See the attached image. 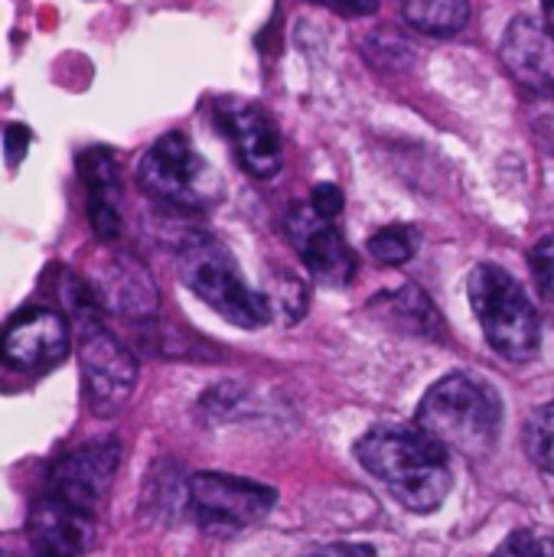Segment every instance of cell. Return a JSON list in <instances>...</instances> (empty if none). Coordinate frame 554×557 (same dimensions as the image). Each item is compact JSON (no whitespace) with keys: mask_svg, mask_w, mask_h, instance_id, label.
Here are the masks:
<instances>
[{"mask_svg":"<svg viewBox=\"0 0 554 557\" xmlns=\"http://www.w3.org/2000/svg\"><path fill=\"white\" fill-rule=\"evenodd\" d=\"M402 16L424 36H457L470 23V0H402Z\"/></svg>","mask_w":554,"mask_h":557,"instance_id":"cell-14","label":"cell"},{"mask_svg":"<svg viewBox=\"0 0 554 557\" xmlns=\"http://www.w3.org/2000/svg\"><path fill=\"white\" fill-rule=\"evenodd\" d=\"M69 356V323L52 307H29L7 323L3 359L20 372H42Z\"/></svg>","mask_w":554,"mask_h":557,"instance_id":"cell-11","label":"cell"},{"mask_svg":"<svg viewBox=\"0 0 554 557\" xmlns=\"http://www.w3.org/2000/svg\"><path fill=\"white\" fill-rule=\"evenodd\" d=\"M320 3H327L330 10L346 13V16H366V13L379 10V0H320Z\"/></svg>","mask_w":554,"mask_h":557,"instance_id":"cell-23","label":"cell"},{"mask_svg":"<svg viewBox=\"0 0 554 557\" xmlns=\"http://www.w3.org/2000/svg\"><path fill=\"white\" fill-rule=\"evenodd\" d=\"M392 297V307L398 313L402 323H411L415 333H424V336H441V317L434 310V304L424 297V290L418 287H402L398 294H389Z\"/></svg>","mask_w":554,"mask_h":557,"instance_id":"cell-17","label":"cell"},{"mask_svg":"<svg viewBox=\"0 0 554 557\" xmlns=\"http://www.w3.org/2000/svg\"><path fill=\"white\" fill-rule=\"evenodd\" d=\"M529 264H532V277L539 284V290L554 300V232L542 235L532 251H529Z\"/></svg>","mask_w":554,"mask_h":557,"instance_id":"cell-18","label":"cell"},{"mask_svg":"<svg viewBox=\"0 0 554 557\" xmlns=\"http://www.w3.org/2000/svg\"><path fill=\"white\" fill-rule=\"evenodd\" d=\"M216 124L238 153V163L255 180H274L284 166V144L274 117L248 98L216 101Z\"/></svg>","mask_w":554,"mask_h":557,"instance_id":"cell-9","label":"cell"},{"mask_svg":"<svg viewBox=\"0 0 554 557\" xmlns=\"http://www.w3.org/2000/svg\"><path fill=\"white\" fill-rule=\"evenodd\" d=\"M310 206H313V212H320L323 219L336 222L340 212H343V189L333 186V183H320V186H313Z\"/></svg>","mask_w":554,"mask_h":557,"instance_id":"cell-20","label":"cell"},{"mask_svg":"<svg viewBox=\"0 0 554 557\" xmlns=\"http://www.w3.org/2000/svg\"><path fill=\"white\" fill-rule=\"evenodd\" d=\"M118 441H91L56 460L29 512L33 557H82L118 470Z\"/></svg>","mask_w":554,"mask_h":557,"instance_id":"cell-1","label":"cell"},{"mask_svg":"<svg viewBox=\"0 0 554 557\" xmlns=\"http://www.w3.org/2000/svg\"><path fill=\"white\" fill-rule=\"evenodd\" d=\"M522 444H526L529 460H532L542 473L554 476V401L552 405H542V408L529 418V424H526V431H522Z\"/></svg>","mask_w":554,"mask_h":557,"instance_id":"cell-15","label":"cell"},{"mask_svg":"<svg viewBox=\"0 0 554 557\" xmlns=\"http://www.w3.org/2000/svg\"><path fill=\"white\" fill-rule=\"evenodd\" d=\"M85 199H88V222L101 242H114L121 232V173L114 153L104 147H88L75 160Z\"/></svg>","mask_w":554,"mask_h":557,"instance_id":"cell-13","label":"cell"},{"mask_svg":"<svg viewBox=\"0 0 554 557\" xmlns=\"http://www.w3.org/2000/svg\"><path fill=\"white\" fill-rule=\"evenodd\" d=\"M467 297L493 352L509 362H529L542 346L539 310L526 287L500 264H477L467 277Z\"/></svg>","mask_w":554,"mask_h":557,"instance_id":"cell-5","label":"cell"},{"mask_svg":"<svg viewBox=\"0 0 554 557\" xmlns=\"http://www.w3.org/2000/svg\"><path fill=\"white\" fill-rule=\"evenodd\" d=\"M362 470L408 512L431 516L444 506L454 486L447 447L418 424H379L356 444Z\"/></svg>","mask_w":554,"mask_h":557,"instance_id":"cell-2","label":"cell"},{"mask_svg":"<svg viewBox=\"0 0 554 557\" xmlns=\"http://www.w3.org/2000/svg\"><path fill=\"white\" fill-rule=\"evenodd\" d=\"M500 59L519 85L539 95H554V36L532 16H516L500 42Z\"/></svg>","mask_w":554,"mask_h":557,"instance_id":"cell-12","label":"cell"},{"mask_svg":"<svg viewBox=\"0 0 554 557\" xmlns=\"http://www.w3.org/2000/svg\"><path fill=\"white\" fill-rule=\"evenodd\" d=\"M304 557H376L372 545H359V542H333V545H320Z\"/></svg>","mask_w":554,"mask_h":557,"instance_id":"cell-22","label":"cell"},{"mask_svg":"<svg viewBox=\"0 0 554 557\" xmlns=\"http://www.w3.org/2000/svg\"><path fill=\"white\" fill-rule=\"evenodd\" d=\"M542 20H545V29L554 36V0H542Z\"/></svg>","mask_w":554,"mask_h":557,"instance_id":"cell-24","label":"cell"},{"mask_svg":"<svg viewBox=\"0 0 554 557\" xmlns=\"http://www.w3.org/2000/svg\"><path fill=\"white\" fill-rule=\"evenodd\" d=\"M180 277L206 307H212L232 326L258 330L274 317L268 294H258L245 284L232 251L212 235H193L183 242Z\"/></svg>","mask_w":554,"mask_h":557,"instance_id":"cell-6","label":"cell"},{"mask_svg":"<svg viewBox=\"0 0 554 557\" xmlns=\"http://www.w3.org/2000/svg\"><path fill=\"white\" fill-rule=\"evenodd\" d=\"M415 424L454 454L487 457L500 444L503 398L483 375L451 372L424 392Z\"/></svg>","mask_w":554,"mask_h":557,"instance_id":"cell-3","label":"cell"},{"mask_svg":"<svg viewBox=\"0 0 554 557\" xmlns=\"http://www.w3.org/2000/svg\"><path fill=\"white\" fill-rule=\"evenodd\" d=\"M287 238L300 255L304 268L323 287H346L356 277V255L340 235L336 222L313 212V206L297 202L287 212Z\"/></svg>","mask_w":554,"mask_h":557,"instance_id":"cell-10","label":"cell"},{"mask_svg":"<svg viewBox=\"0 0 554 557\" xmlns=\"http://www.w3.org/2000/svg\"><path fill=\"white\" fill-rule=\"evenodd\" d=\"M137 186L147 199L176 212H209L222 202L225 193L219 170L183 131L157 137L144 150L137 163Z\"/></svg>","mask_w":554,"mask_h":557,"instance_id":"cell-4","label":"cell"},{"mask_svg":"<svg viewBox=\"0 0 554 557\" xmlns=\"http://www.w3.org/2000/svg\"><path fill=\"white\" fill-rule=\"evenodd\" d=\"M78 362H82V392H85L88 411L95 418L121 414L137 385L134 356L104 326L91 320V323H82Z\"/></svg>","mask_w":554,"mask_h":557,"instance_id":"cell-8","label":"cell"},{"mask_svg":"<svg viewBox=\"0 0 554 557\" xmlns=\"http://www.w3.org/2000/svg\"><path fill=\"white\" fill-rule=\"evenodd\" d=\"M493 557H549V542H539L532 532L516 529V532H509V539L493 552Z\"/></svg>","mask_w":554,"mask_h":557,"instance_id":"cell-19","label":"cell"},{"mask_svg":"<svg viewBox=\"0 0 554 557\" xmlns=\"http://www.w3.org/2000/svg\"><path fill=\"white\" fill-rule=\"evenodd\" d=\"M415 251H418V235L408 225H385L369 238V255L389 268L408 264L415 258Z\"/></svg>","mask_w":554,"mask_h":557,"instance_id":"cell-16","label":"cell"},{"mask_svg":"<svg viewBox=\"0 0 554 557\" xmlns=\"http://www.w3.org/2000/svg\"><path fill=\"white\" fill-rule=\"evenodd\" d=\"M278 503V493L264 483L229 476V473H196L186 483V506L196 525L209 535H238L264 522Z\"/></svg>","mask_w":554,"mask_h":557,"instance_id":"cell-7","label":"cell"},{"mask_svg":"<svg viewBox=\"0 0 554 557\" xmlns=\"http://www.w3.org/2000/svg\"><path fill=\"white\" fill-rule=\"evenodd\" d=\"M29 140H33L29 127H23V124H7L3 127V150H7V166L10 170H16V163L26 157Z\"/></svg>","mask_w":554,"mask_h":557,"instance_id":"cell-21","label":"cell"}]
</instances>
